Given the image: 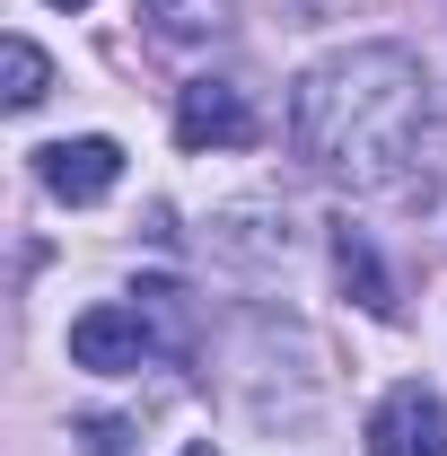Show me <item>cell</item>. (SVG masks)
<instances>
[{
  "label": "cell",
  "mask_w": 447,
  "mask_h": 456,
  "mask_svg": "<svg viewBox=\"0 0 447 456\" xmlns=\"http://www.w3.org/2000/svg\"><path fill=\"white\" fill-rule=\"evenodd\" d=\"M175 456H220V448H175Z\"/></svg>",
  "instance_id": "obj_9"
},
{
  "label": "cell",
  "mask_w": 447,
  "mask_h": 456,
  "mask_svg": "<svg viewBox=\"0 0 447 456\" xmlns=\"http://www.w3.org/2000/svg\"><path fill=\"white\" fill-rule=\"evenodd\" d=\"M53 9H88V0H53Z\"/></svg>",
  "instance_id": "obj_10"
},
{
  "label": "cell",
  "mask_w": 447,
  "mask_h": 456,
  "mask_svg": "<svg viewBox=\"0 0 447 456\" xmlns=\"http://www.w3.org/2000/svg\"><path fill=\"white\" fill-rule=\"evenodd\" d=\"M79 439H88V456H123V430H114V421H88Z\"/></svg>",
  "instance_id": "obj_8"
},
{
  "label": "cell",
  "mask_w": 447,
  "mask_h": 456,
  "mask_svg": "<svg viewBox=\"0 0 447 456\" xmlns=\"http://www.w3.org/2000/svg\"><path fill=\"white\" fill-rule=\"evenodd\" d=\"M369 456H447V403L421 378L386 387L378 412H369Z\"/></svg>",
  "instance_id": "obj_2"
},
{
  "label": "cell",
  "mask_w": 447,
  "mask_h": 456,
  "mask_svg": "<svg viewBox=\"0 0 447 456\" xmlns=\"http://www.w3.org/2000/svg\"><path fill=\"white\" fill-rule=\"evenodd\" d=\"M334 273H342V289H351L369 316H394V289H386V273H378V255H369V237L342 228V237H334Z\"/></svg>",
  "instance_id": "obj_6"
},
{
  "label": "cell",
  "mask_w": 447,
  "mask_h": 456,
  "mask_svg": "<svg viewBox=\"0 0 447 456\" xmlns=\"http://www.w3.org/2000/svg\"><path fill=\"white\" fill-rule=\"evenodd\" d=\"M70 360L97 369V378H123V369L150 360V325L132 307H88V316H70Z\"/></svg>",
  "instance_id": "obj_5"
},
{
  "label": "cell",
  "mask_w": 447,
  "mask_h": 456,
  "mask_svg": "<svg viewBox=\"0 0 447 456\" xmlns=\"http://www.w3.org/2000/svg\"><path fill=\"white\" fill-rule=\"evenodd\" d=\"M421 132H430V88L421 61L403 45H351L325 53L298 97H289V141L307 167H325L351 193H386L421 167Z\"/></svg>",
  "instance_id": "obj_1"
},
{
  "label": "cell",
  "mask_w": 447,
  "mask_h": 456,
  "mask_svg": "<svg viewBox=\"0 0 447 456\" xmlns=\"http://www.w3.org/2000/svg\"><path fill=\"white\" fill-rule=\"evenodd\" d=\"M175 141H184V150H246V141H255V106H246V88H228V79H193V88L175 97Z\"/></svg>",
  "instance_id": "obj_3"
},
{
  "label": "cell",
  "mask_w": 447,
  "mask_h": 456,
  "mask_svg": "<svg viewBox=\"0 0 447 456\" xmlns=\"http://www.w3.org/2000/svg\"><path fill=\"white\" fill-rule=\"evenodd\" d=\"M114 184H123V141H106V132H79V141H53L45 150V193H61V202H106Z\"/></svg>",
  "instance_id": "obj_4"
},
{
  "label": "cell",
  "mask_w": 447,
  "mask_h": 456,
  "mask_svg": "<svg viewBox=\"0 0 447 456\" xmlns=\"http://www.w3.org/2000/svg\"><path fill=\"white\" fill-rule=\"evenodd\" d=\"M0 61H9V106L27 114V106H36V97H45V79H53V61L36 53L27 36H9V53H0Z\"/></svg>",
  "instance_id": "obj_7"
}]
</instances>
